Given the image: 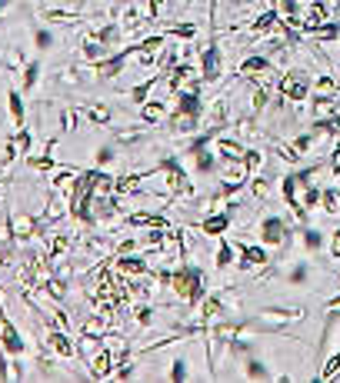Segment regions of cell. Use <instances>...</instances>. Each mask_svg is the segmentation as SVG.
Wrapping results in <instances>:
<instances>
[{
    "label": "cell",
    "instance_id": "1",
    "mask_svg": "<svg viewBox=\"0 0 340 383\" xmlns=\"http://www.w3.org/2000/svg\"><path fill=\"white\" fill-rule=\"evenodd\" d=\"M157 280H160L164 287H170L174 296H180L187 306H200L204 304V296H207L204 274H200V267H194V263H180L177 270H160Z\"/></svg>",
    "mask_w": 340,
    "mask_h": 383
},
{
    "label": "cell",
    "instance_id": "2",
    "mask_svg": "<svg viewBox=\"0 0 340 383\" xmlns=\"http://www.w3.org/2000/svg\"><path fill=\"white\" fill-rule=\"evenodd\" d=\"M320 174V164H310V167H300L294 174H287L280 180V194H284L287 207L294 210L300 220H307V210H304V194H307V187L314 184V177Z\"/></svg>",
    "mask_w": 340,
    "mask_h": 383
},
{
    "label": "cell",
    "instance_id": "3",
    "mask_svg": "<svg viewBox=\"0 0 340 383\" xmlns=\"http://www.w3.org/2000/svg\"><path fill=\"white\" fill-rule=\"evenodd\" d=\"M121 23H104L100 30H90L84 33V40H80V54L87 57L90 64L94 60H104V57H110V47H114V40L121 37Z\"/></svg>",
    "mask_w": 340,
    "mask_h": 383
},
{
    "label": "cell",
    "instance_id": "4",
    "mask_svg": "<svg viewBox=\"0 0 340 383\" xmlns=\"http://www.w3.org/2000/svg\"><path fill=\"white\" fill-rule=\"evenodd\" d=\"M154 170L164 177L160 194H167V197H190V194H194V184L187 180L184 167H180V160H177V157H164V160H160Z\"/></svg>",
    "mask_w": 340,
    "mask_h": 383
},
{
    "label": "cell",
    "instance_id": "5",
    "mask_svg": "<svg viewBox=\"0 0 340 383\" xmlns=\"http://www.w3.org/2000/svg\"><path fill=\"white\" fill-rule=\"evenodd\" d=\"M310 87H314V80H310L304 70H290L277 80V90H280V100H290V104H304L310 97Z\"/></svg>",
    "mask_w": 340,
    "mask_h": 383
},
{
    "label": "cell",
    "instance_id": "6",
    "mask_svg": "<svg viewBox=\"0 0 340 383\" xmlns=\"http://www.w3.org/2000/svg\"><path fill=\"white\" fill-rule=\"evenodd\" d=\"M224 167V184H220V197H231L241 187H247L251 180V167H247V157L243 160H220Z\"/></svg>",
    "mask_w": 340,
    "mask_h": 383
},
{
    "label": "cell",
    "instance_id": "7",
    "mask_svg": "<svg viewBox=\"0 0 340 383\" xmlns=\"http://www.w3.org/2000/svg\"><path fill=\"white\" fill-rule=\"evenodd\" d=\"M0 347L11 353L13 360H21L23 353H27V340L21 337V330L13 327V320L7 310H0Z\"/></svg>",
    "mask_w": 340,
    "mask_h": 383
},
{
    "label": "cell",
    "instance_id": "8",
    "mask_svg": "<svg viewBox=\"0 0 340 383\" xmlns=\"http://www.w3.org/2000/svg\"><path fill=\"white\" fill-rule=\"evenodd\" d=\"M220 74H224V50L217 47V40H207L200 50V77L204 84H217Z\"/></svg>",
    "mask_w": 340,
    "mask_h": 383
},
{
    "label": "cell",
    "instance_id": "9",
    "mask_svg": "<svg viewBox=\"0 0 340 383\" xmlns=\"http://www.w3.org/2000/svg\"><path fill=\"white\" fill-rule=\"evenodd\" d=\"M257 233H261V240L267 243V247H287V240H290V227H287V220H280V217H263Z\"/></svg>",
    "mask_w": 340,
    "mask_h": 383
},
{
    "label": "cell",
    "instance_id": "10",
    "mask_svg": "<svg viewBox=\"0 0 340 383\" xmlns=\"http://www.w3.org/2000/svg\"><path fill=\"white\" fill-rule=\"evenodd\" d=\"M7 227H11L13 240H31V237L40 233V217H33V213H27V210H17V213H11Z\"/></svg>",
    "mask_w": 340,
    "mask_h": 383
},
{
    "label": "cell",
    "instance_id": "11",
    "mask_svg": "<svg viewBox=\"0 0 340 383\" xmlns=\"http://www.w3.org/2000/svg\"><path fill=\"white\" fill-rule=\"evenodd\" d=\"M31 147H33V133L27 131V127H21V131H13V137L7 140V147H4V164H13L17 157H27L31 153Z\"/></svg>",
    "mask_w": 340,
    "mask_h": 383
},
{
    "label": "cell",
    "instance_id": "12",
    "mask_svg": "<svg viewBox=\"0 0 340 383\" xmlns=\"http://www.w3.org/2000/svg\"><path fill=\"white\" fill-rule=\"evenodd\" d=\"M47 347L57 353V357H64V360H74L77 357V340H70V330H50L47 333Z\"/></svg>",
    "mask_w": 340,
    "mask_h": 383
},
{
    "label": "cell",
    "instance_id": "13",
    "mask_svg": "<svg viewBox=\"0 0 340 383\" xmlns=\"http://www.w3.org/2000/svg\"><path fill=\"white\" fill-rule=\"evenodd\" d=\"M127 57H133L131 47H124L121 54H110V57H104V60H94V70H97V77H104V80H114L117 74H124Z\"/></svg>",
    "mask_w": 340,
    "mask_h": 383
},
{
    "label": "cell",
    "instance_id": "14",
    "mask_svg": "<svg viewBox=\"0 0 340 383\" xmlns=\"http://www.w3.org/2000/svg\"><path fill=\"white\" fill-rule=\"evenodd\" d=\"M114 270L124 277H141V274H150V263H147V257H137V253H117L114 257Z\"/></svg>",
    "mask_w": 340,
    "mask_h": 383
},
{
    "label": "cell",
    "instance_id": "15",
    "mask_svg": "<svg viewBox=\"0 0 340 383\" xmlns=\"http://www.w3.org/2000/svg\"><path fill=\"white\" fill-rule=\"evenodd\" d=\"M87 367H90V377H94V380H107L110 373H114V367H117V357L104 347V350H97L94 357H90Z\"/></svg>",
    "mask_w": 340,
    "mask_h": 383
},
{
    "label": "cell",
    "instance_id": "16",
    "mask_svg": "<svg viewBox=\"0 0 340 383\" xmlns=\"http://www.w3.org/2000/svg\"><path fill=\"white\" fill-rule=\"evenodd\" d=\"M241 250V270H263L267 263H270V257H267V250L263 247H251V243H241L237 247Z\"/></svg>",
    "mask_w": 340,
    "mask_h": 383
},
{
    "label": "cell",
    "instance_id": "17",
    "mask_svg": "<svg viewBox=\"0 0 340 383\" xmlns=\"http://www.w3.org/2000/svg\"><path fill=\"white\" fill-rule=\"evenodd\" d=\"M300 21H304V30H307V27L327 23L330 21V4L327 0H314V4H307V7L300 11Z\"/></svg>",
    "mask_w": 340,
    "mask_h": 383
},
{
    "label": "cell",
    "instance_id": "18",
    "mask_svg": "<svg viewBox=\"0 0 340 383\" xmlns=\"http://www.w3.org/2000/svg\"><path fill=\"white\" fill-rule=\"evenodd\" d=\"M167 121H170V131L180 133V137H187V133H200V117L197 113H184V110L174 107V113H170Z\"/></svg>",
    "mask_w": 340,
    "mask_h": 383
},
{
    "label": "cell",
    "instance_id": "19",
    "mask_svg": "<svg viewBox=\"0 0 340 383\" xmlns=\"http://www.w3.org/2000/svg\"><path fill=\"white\" fill-rule=\"evenodd\" d=\"M247 30H251V37H263V33H270V30H280V13H277V7L257 13Z\"/></svg>",
    "mask_w": 340,
    "mask_h": 383
},
{
    "label": "cell",
    "instance_id": "20",
    "mask_svg": "<svg viewBox=\"0 0 340 383\" xmlns=\"http://www.w3.org/2000/svg\"><path fill=\"white\" fill-rule=\"evenodd\" d=\"M124 223H127V227H147V230H154V227H174V223H170L164 213H147V210L127 213V217H124Z\"/></svg>",
    "mask_w": 340,
    "mask_h": 383
},
{
    "label": "cell",
    "instance_id": "21",
    "mask_svg": "<svg viewBox=\"0 0 340 383\" xmlns=\"http://www.w3.org/2000/svg\"><path fill=\"white\" fill-rule=\"evenodd\" d=\"M77 177H80L77 167H64V170H57V174H54V190L70 200V197H74V190H77Z\"/></svg>",
    "mask_w": 340,
    "mask_h": 383
},
{
    "label": "cell",
    "instance_id": "22",
    "mask_svg": "<svg viewBox=\"0 0 340 383\" xmlns=\"http://www.w3.org/2000/svg\"><path fill=\"white\" fill-rule=\"evenodd\" d=\"M270 74H274V64L263 54H251L241 64V77H270Z\"/></svg>",
    "mask_w": 340,
    "mask_h": 383
},
{
    "label": "cell",
    "instance_id": "23",
    "mask_svg": "<svg viewBox=\"0 0 340 383\" xmlns=\"http://www.w3.org/2000/svg\"><path fill=\"white\" fill-rule=\"evenodd\" d=\"M227 230H231V213H207V217L200 220V233L204 237H220Z\"/></svg>",
    "mask_w": 340,
    "mask_h": 383
},
{
    "label": "cell",
    "instance_id": "24",
    "mask_svg": "<svg viewBox=\"0 0 340 383\" xmlns=\"http://www.w3.org/2000/svg\"><path fill=\"white\" fill-rule=\"evenodd\" d=\"M164 117H167V104H164V100H143V104H141V121L147 123V127H157Z\"/></svg>",
    "mask_w": 340,
    "mask_h": 383
},
{
    "label": "cell",
    "instance_id": "25",
    "mask_svg": "<svg viewBox=\"0 0 340 383\" xmlns=\"http://www.w3.org/2000/svg\"><path fill=\"white\" fill-rule=\"evenodd\" d=\"M7 113H11L13 131H21L23 121H27V113H23V94H21V90H7Z\"/></svg>",
    "mask_w": 340,
    "mask_h": 383
},
{
    "label": "cell",
    "instance_id": "26",
    "mask_svg": "<svg viewBox=\"0 0 340 383\" xmlns=\"http://www.w3.org/2000/svg\"><path fill=\"white\" fill-rule=\"evenodd\" d=\"M217 157H220V160H243L247 150H243L234 137H220V133H217Z\"/></svg>",
    "mask_w": 340,
    "mask_h": 383
},
{
    "label": "cell",
    "instance_id": "27",
    "mask_svg": "<svg viewBox=\"0 0 340 383\" xmlns=\"http://www.w3.org/2000/svg\"><path fill=\"white\" fill-rule=\"evenodd\" d=\"M304 37H310V40H337L340 37V21H327V23H320V27H307Z\"/></svg>",
    "mask_w": 340,
    "mask_h": 383
},
{
    "label": "cell",
    "instance_id": "28",
    "mask_svg": "<svg viewBox=\"0 0 340 383\" xmlns=\"http://www.w3.org/2000/svg\"><path fill=\"white\" fill-rule=\"evenodd\" d=\"M143 180H147V174H127V177H117L114 180V194L117 197H124V194H133V190H141Z\"/></svg>",
    "mask_w": 340,
    "mask_h": 383
},
{
    "label": "cell",
    "instance_id": "29",
    "mask_svg": "<svg viewBox=\"0 0 340 383\" xmlns=\"http://www.w3.org/2000/svg\"><path fill=\"white\" fill-rule=\"evenodd\" d=\"M87 121L94 123V127H110V123H114V107H107V104H90Z\"/></svg>",
    "mask_w": 340,
    "mask_h": 383
},
{
    "label": "cell",
    "instance_id": "30",
    "mask_svg": "<svg viewBox=\"0 0 340 383\" xmlns=\"http://www.w3.org/2000/svg\"><path fill=\"white\" fill-rule=\"evenodd\" d=\"M340 110V100L337 97H314V107H310V117L320 121V117H330Z\"/></svg>",
    "mask_w": 340,
    "mask_h": 383
},
{
    "label": "cell",
    "instance_id": "31",
    "mask_svg": "<svg viewBox=\"0 0 340 383\" xmlns=\"http://www.w3.org/2000/svg\"><path fill=\"white\" fill-rule=\"evenodd\" d=\"M314 133H320V137H340V110L330 113V117L314 121Z\"/></svg>",
    "mask_w": 340,
    "mask_h": 383
},
{
    "label": "cell",
    "instance_id": "32",
    "mask_svg": "<svg viewBox=\"0 0 340 383\" xmlns=\"http://www.w3.org/2000/svg\"><path fill=\"white\" fill-rule=\"evenodd\" d=\"M141 140H147V127H127V131H117V137H114L117 147H133Z\"/></svg>",
    "mask_w": 340,
    "mask_h": 383
},
{
    "label": "cell",
    "instance_id": "33",
    "mask_svg": "<svg viewBox=\"0 0 340 383\" xmlns=\"http://www.w3.org/2000/svg\"><path fill=\"white\" fill-rule=\"evenodd\" d=\"M320 210L330 213V217L340 213V190L337 187H324V194H320Z\"/></svg>",
    "mask_w": 340,
    "mask_h": 383
},
{
    "label": "cell",
    "instance_id": "34",
    "mask_svg": "<svg viewBox=\"0 0 340 383\" xmlns=\"http://www.w3.org/2000/svg\"><path fill=\"white\" fill-rule=\"evenodd\" d=\"M40 17H44L47 23H77V21H80V13L67 11V7H47Z\"/></svg>",
    "mask_w": 340,
    "mask_h": 383
},
{
    "label": "cell",
    "instance_id": "35",
    "mask_svg": "<svg viewBox=\"0 0 340 383\" xmlns=\"http://www.w3.org/2000/svg\"><path fill=\"white\" fill-rule=\"evenodd\" d=\"M217 270L220 274H224V270H227V267H234V263H237V247H234V243H227V240H220V247H217Z\"/></svg>",
    "mask_w": 340,
    "mask_h": 383
},
{
    "label": "cell",
    "instance_id": "36",
    "mask_svg": "<svg viewBox=\"0 0 340 383\" xmlns=\"http://www.w3.org/2000/svg\"><path fill=\"white\" fill-rule=\"evenodd\" d=\"M310 94H314V97H337V80H334L330 74L317 77L314 87H310Z\"/></svg>",
    "mask_w": 340,
    "mask_h": 383
},
{
    "label": "cell",
    "instance_id": "37",
    "mask_svg": "<svg viewBox=\"0 0 340 383\" xmlns=\"http://www.w3.org/2000/svg\"><path fill=\"white\" fill-rule=\"evenodd\" d=\"M70 250V233H54V240L47 247V260H60Z\"/></svg>",
    "mask_w": 340,
    "mask_h": 383
},
{
    "label": "cell",
    "instance_id": "38",
    "mask_svg": "<svg viewBox=\"0 0 340 383\" xmlns=\"http://www.w3.org/2000/svg\"><path fill=\"white\" fill-rule=\"evenodd\" d=\"M300 233H304V237H300V243H304V250L317 253V250H320V243H324V237H320V230H317V227H304Z\"/></svg>",
    "mask_w": 340,
    "mask_h": 383
},
{
    "label": "cell",
    "instance_id": "39",
    "mask_svg": "<svg viewBox=\"0 0 340 383\" xmlns=\"http://www.w3.org/2000/svg\"><path fill=\"white\" fill-rule=\"evenodd\" d=\"M37 77H40V60L23 64V94H31V90L37 87Z\"/></svg>",
    "mask_w": 340,
    "mask_h": 383
},
{
    "label": "cell",
    "instance_id": "40",
    "mask_svg": "<svg viewBox=\"0 0 340 383\" xmlns=\"http://www.w3.org/2000/svg\"><path fill=\"white\" fill-rule=\"evenodd\" d=\"M243 367H247V370H243V377H251V380H274V373L263 370V363H261V360H253V357H251L247 363H243Z\"/></svg>",
    "mask_w": 340,
    "mask_h": 383
},
{
    "label": "cell",
    "instance_id": "41",
    "mask_svg": "<svg viewBox=\"0 0 340 383\" xmlns=\"http://www.w3.org/2000/svg\"><path fill=\"white\" fill-rule=\"evenodd\" d=\"M274 150H277V157H280L284 164H300V157H304V153L297 150L294 143H277Z\"/></svg>",
    "mask_w": 340,
    "mask_h": 383
},
{
    "label": "cell",
    "instance_id": "42",
    "mask_svg": "<svg viewBox=\"0 0 340 383\" xmlns=\"http://www.w3.org/2000/svg\"><path fill=\"white\" fill-rule=\"evenodd\" d=\"M157 84V77H147L143 84H137V87H131V100L133 104H143V100L150 97V87Z\"/></svg>",
    "mask_w": 340,
    "mask_h": 383
},
{
    "label": "cell",
    "instance_id": "43",
    "mask_svg": "<svg viewBox=\"0 0 340 383\" xmlns=\"http://www.w3.org/2000/svg\"><path fill=\"white\" fill-rule=\"evenodd\" d=\"M197 23H174V27H170V37H180V40H190V37H197Z\"/></svg>",
    "mask_w": 340,
    "mask_h": 383
},
{
    "label": "cell",
    "instance_id": "44",
    "mask_svg": "<svg viewBox=\"0 0 340 383\" xmlns=\"http://www.w3.org/2000/svg\"><path fill=\"white\" fill-rule=\"evenodd\" d=\"M4 67H7V70H21L23 67V50L21 47H11V50L4 54Z\"/></svg>",
    "mask_w": 340,
    "mask_h": 383
},
{
    "label": "cell",
    "instance_id": "45",
    "mask_svg": "<svg viewBox=\"0 0 340 383\" xmlns=\"http://www.w3.org/2000/svg\"><path fill=\"white\" fill-rule=\"evenodd\" d=\"M27 167L31 170H40V174H47V170H54L57 160L54 157H27Z\"/></svg>",
    "mask_w": 340,
    "mask_h": 383
},
{
    "label": "cell",
    "instance_id": "46",
    "mask_svg": "<svg viewBox=\"0 0 340 383\" xmlns=\"http://www.w3.org/2000/svg\"><path fill=\"white\" fill-rule=\"evenodd\" d=\"M317 137H320V133L310 131V133H300V137H294L290 143H294V147H297L300 153H310V147H314V140H317Z\"/></svg>",
    "mask_w": 340,
    "mask_h": 383
},
{
    "label": "cell",
    "instance_id": "47",
    "mask_svg": "<svg viewBox=\"0 0 340 383\" xmlns=\"http://www.w3.org/2000/svg\"><path fill=\"white\" fill-rule=\"evenodd\" d=\"M133 320H137L141 327H150V323H154V310H150L147 304H141L137 310H133Z\"/></svg>",
    "mask_w": 340,
    "mask_h": 383
},
{
    "label": "cell",
    "instance_id": "48",
    "mask_svg": "<svg viewBox=\"0 0 340 383\" xmlns=\"http://www.w3.org/2000/svg\"><path fill=\"white\" fill-rule=\"evenodd\" d=\"M251 194H253L257 200H263L267 194H270V184H267L263 177H253V180H251Z\"/></svg>",
    "mask_w": 340,
    "mask_h": 383
},
{
    "label": "cell",
    "instance_id": "49",
    "mask_svg": "<svg viewBox=\"0 0 340 383\" xmlns=\"http://www.w3.org/2000/svg\"><path fill=\"white\" fill-rule=\"evenodd\" d=\"M57 84H60V87H80L77 70H60V74H57Z\"/></svg>",
    "mask_w": 340,
    "mask_h": 383
},
{
    "label": "cell",
    "instance_id": "50",
    "mask_svg": "<svg viewBox=\"0 0 340 383\" xmlns=\"http://www.w3.org/2000/svg\"><path fill=\"white\" fill-rule=\"evenodd\" d=\"M60 127H64V131H77V110L67 107L64 113H60Z\"/></svg>",
    "mask_w": 340,
    "mask_h": 383
},
{
    "label": "cell",
    "instance_id": "51",
    "mask_svg": "<svg viewBox=\"0 0 340 383\" xmlns=\"http://www.w3.org/2000/svg\"><path fill=\"white\" fill-rule=\"evenodd\" d=\"M33 44L40 47V50H50V47H54V33H50V30H37V33H33Z\"/></svg>",
    "mask_w": 340,
    "mask_h": 383
},
{
    "label": "cell",
    "instance_id": "52",
    "mask_svg": "<svg viewBox=\"0 0 340 383\" xmlns=\"http://www.w3.org/2000/svg\"><path fill=\"white\" fill-rule=\"evenodd\" d=\"M167 377H170V380H187V360L184 357L170 363V373H167Z\"/></svg>",
    "mask_w": 340,
    "mask_h": 383
},
{
    "label": "cell",
    "instance_id": "53",
    "mask_svg": "<svg viewBox=\"0 0 340 383\" xmlns=\"http://www.w3.org/2000/svg\"><path fill=\"white\" fill-rule=\"evenodd\" d=\"M247 167H251V174H257L263 167V153L261 150H247Z\"/></svg>",
    "mask_w": 340,
    "mask_h": 383
},
{
    "label": "cell",
    "instance_id": "54",
    "mask_svg": "<svg viewBox=\"0 0 340 383\" xmlns=\"http://www.w3.org/2000/svg\"><path fill=\"white\" fill-rule=\"evenodd\" d=\"M327 253H330V260H340V227L334 230V237H330V243H327Z\"/></svg>",
    "mask_w": 340,
    "mask_h": 383
},
{
    "label": "cell",
    "instance_id": "55",
    "mask_svg": "<svg viewBox=\"0 0 340 383\" xmlns=\"http://www.w3.org/2000/svg\"><path fill=\"white\" fill-rule=\"evenodd\" d=\"M114 157H117V153H114V147H100V150H97V164H94V167H107Z\"/></svg>",
    "mask_w": 340,
    "mask_h": 383
},
{
    "label": "cell",
    "instance_id": "56",
    "mask_svg": "<svg viewBox=\"0 0 340 383\" xmlns=\"http://www.w3.org/2000/svg\"><path fill=\"white\" fill-rule=\"evenodd\" d=\"M327 170L334 177L340 174V147H334V150H330V160H327Z\"/></svg>",
    "mask_w": 340,
    "mask_h": 383
},
{
    "label": "cell",
    "instance_id": "57",
    "mask_svg": "<svg viewBox=\"0 0 340 383\" xmlns=\"http://www.w3.org/2000/svg\"><path fill=\"white\" fill-rule=\"evenodd\" d=\"M167 0H150V4H147V21H157V17H160V7H164Z\"/></svg>",
    "mask_w": 340,
    "mask_h": 383
},
{
    "label": "cell",
    "instance_id": "58",
    "mask_svg": "<svg viewBox=\"0 0 340 383\" xmlns=\"http://www.w3.org/2000/svg\"><path fill=\"white\" fill-rule=\"evenodd\" d=\"M117 7H121V11H127V7H133V0H117Z\"/></svg>",
    "mask_w": 340,
    "mask_h": 383
},
{
    "label": "cell",
    "instance_id": "59",
    "mask_svg": "<svg viewBox=\"0 0 340 383\" xmlns=\"http://www.w3.org/2000/svg\"><path fill=\"white\" fill-rule=\"evenodd\" d=\"M11 7V0H0V11H7Z\"/></svg>",
    "mask_w": 340,
    "mask_h": 383
}]
</instances>
